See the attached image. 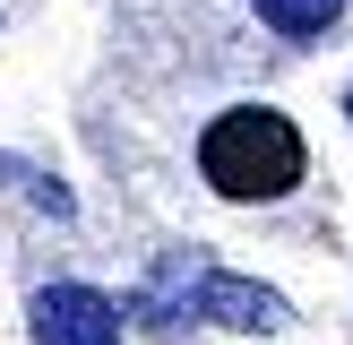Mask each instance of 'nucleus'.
I'll use <instances>...</instances> for the list:
<instances>
[{
  "label": "nucleus",
  "mask_w": 353,
  "mask_h": 345,
  "mask_svg": "<svg viewBox=\"0 0 353 345\" xmlns=\"http://www.w3.org/2000/svg\"><path fill=\"white\" fill-rule=\"evenodd\" d=\"M199 172L224 199H285L302 181V130L285 112H268V103H233L224 121H207Z\"/></svg>",
  "instance_id": "f257e3e1"
},
{
  "label": "nucleus",
  "mask_w": 353,
  "mask_h": 345,
  "mask_svg": "<svg viewBox=\"0 0 353 345\" xmlns=\"http://www.w3.org/2000/svg\"><path fill=\"white\" fill-rule=\"evenodd\" d=\"M34 345H121V310L95 285H43L34 293Z\"/></svg>",
  "instance_id": "f03ea898"
},
{
  "label": "nucleus",
  "mask_w": 353,
  "mask_h": 345,
  "mask_svg": "<svg viewBox=\"0 0 353 345\" xmlns=\"http://www.w3.org/2000/svg\"><path fill=\"white\" fill-rule=\"evenodd\" d=\"M190 310H199V319H216V328H285V319H293L285 293L250 285V276H199Z\"/></svg>",
  "instance_id": "7ed1b4c3"
},
{
  "label": "nucleus",
  "mask_w": 353,
  "mask_h": 345,
  "mask_svg": "<svg viewBox=\"0 0 353 345\" xmlns=\"http://www.w3.org/2000/svg\"><path fill=\"white\" fill-rule=\"evenodd\" d=\"M259 17H268L276 34H327L345 17V0H259Z\"/></svg>",
  "instance_id": "20e7f679"
}]
</instances>
